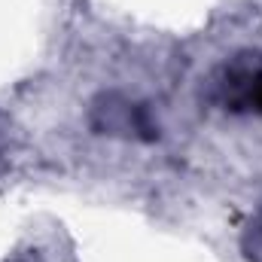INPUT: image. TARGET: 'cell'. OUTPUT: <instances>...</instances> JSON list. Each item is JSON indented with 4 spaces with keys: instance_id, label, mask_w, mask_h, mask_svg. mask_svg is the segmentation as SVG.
I'll list each match as a JSON object with an SVG mask.
<instances>
[{
    "instance_id": "6da1fadb",
    "label": "cell",
    "mask_w": 262,
    "mask_h": 262,
    "mask_svg": "<svg viewBox=\"0 0 262 262\" xmlns=\"http://www.w3.org/2000/svg\"><path fill=\"white\" fill-rule=\"evenodd\" d=\"M229 104L235 110H253L262 113V64H238L229 70L226 79Z\"/></svg>"
}]
</instances>
